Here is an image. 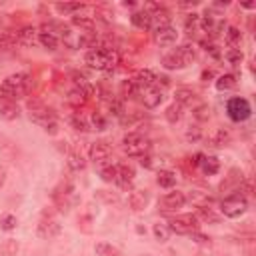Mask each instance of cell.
Instances as JSON below:
<instances>
[{
  "mask_svg": "<svg viewBox=\"0 0 256 256\" xmlns=\"http://www.w3.org/2000/svg\"><path fill=\"white\" fill-rule=\"evenodd\" d=\"M28 110H30V120L36 122L38 126H42L48 134H58V118L56 112L52 108H48L40 98H32L28 100Z\"/></svg>",
  "mask_w": 256,
  "mask_h": 256,
  "instance_id": "1",
  "label": "cell"
},
{
  "mask_svg": "<svg viewBox=\"0 0 256 256\" xmlns=\"http://www.w3.org/2000/svg\"><path fill=\"white\" fill-rule=\"evenodd\" d=\"M246 210H248V200H246L238 190H234L232 194H228V196L220 202V212H222L226 218H240Z\"/></svg>",
  "mask_w": 256,
  "mask_h": 256,
  "instance_id": "6",
  "label": "cell"
},
{
  "mask_svg": "<svg viewBox=\"0 0 256 256\" xmlns=\"http://www.w3.org/2000/svg\"><path fill=\"white\" fill-rule=\"evenodd\" d=\"M134 82H136L138 90H142V88L148 90V88L156 86V74L152 70H138L136 76H134Z\"/></svg>",
  "mask_w": 256,
  "mask_h": 256,
  "instance_id": "21",
  "label": "cell"
},
{
  "mask_svg": "<svg viewBox=\"0 0 256 256\" xmlns=\"http://www.w3.org/2000/svg\"><path fill=\"white\" fill-rule=\"evenodd\" d=\"M32 88V76L26 72H16L10 74L8 78H4V82L0 84V94L6 100H14V98H22L30 92Z\"/></svg>",
  "mask_w": 256,
  "mask_h": 256,
  "instance_id": "2",
  "label": "cell"
},
{
  "mask_svg": "<svg viewBox=\"0 0 256 256\" xmlns=\"http://www.w3.org/2000/svg\"><path fill=\"white\" fill-rule=\"evenodd\" d=\"M164 118H166L170 124L180 122V118H182V106H178L176 102H174V104H170V106L166 108V112H164Z\"/></svg>",
  "mask_w": 256,
  "mask_h": 256,
  "instance_id": "33",
  "label": "cell"
},
{
  "mask_svg": "<svg viewBox=\"0 0 256 256\" xmlns=\"http://www.w3.org/2000/svg\"><path fill=\"white\" fill-rule=\"evenodd\" d=\"M16 252H18V242L16 240L8 238L0 244V256H16Z\"/></svg>",
  "mask_w": 256,
  "mask_h": 256,
  "instance_id": "37",
  "label": "cell"
},
{
  "mask_svg": "<svg viewBox=\"0 0 256 256\" xmlns=\"http://www.w3.org/2000/svg\"><path fill=\"white\" fill-rule=\"evenodd\" d=\"M226 112H228L230 120H234V122H244V120L250 118V114H252L250 102H248L246 98H240V96H234V98L228 100Z\"/></svg>",
  "mask_w": 256,
  "mask_h": 256,
  "instance_id": "8",
  "label": "cell"
},
{
  "mask_svg": "<svg viewBox=\"0 0 256 256\" xmlns=\"http://www.w3.org/2000/svg\"><path fill=\"white\" fill-rule=\"evenodd\" d=\"M184 138H186L188 142H200V140H202V128L196 126V124H194V126L190 124V126L186 128V132H184Z\"/></svg>",
  "mask_w": 256,
  "mask_h": 256,
  "instance_id": "41",
  "label": "cell"
},
{
  "mask_svg": "<svg viewBox=\"0 0 256 256\" xmlns=\"http://www.w3.org/2000/svg\"><path fill=\"white\" fill-rule=\"evenodd\" d=\"M186 202H188V198H186L184 192H180V190H172V192H166V194L160 198V208H162L164 212H172V210L182 208Z\"/></svg>",
  "mask_w": 256,
  "mask_h": 256,
  "instance_id": "11",
  "label": "cell"
},
{
  "mask_svg": "<svg viewBox=\"0 0 256 256\" xmlns=\"http://www.w3.org/2000/svg\"><path fill=\"white\" fill-rule=\"evenodd\" d=\"M156 182H158V186H162V188H172V186L176 184V174H174L172 170H160V172L156 174Z\"/></svg>",
  "mask_w": 256,
  "mask_h": 256,
  "instance_id": "29",
  "label": "cell"
},
{
  "mask_svg": "<svg viewBox=\"0 0 256 256\" xmlns=\"http://www.w3.org/2000/svg\"><path fill=\"white\" fill-rule=\"evenodd\" d=\"M98 198H102L104 202H118V194L116 192H108V190H98L96 192Z\"/></svg>",
  "mask_w": 256,
  "mask_h": 256,
  "instance_id": "49",
  "label": "cell"
},
{
  "mask_svg": "<svg viewBox=\"0 0 256 256\" xmlns=\"http://www.w3.org/2000/svg\"><path fill=\"white\" fill-rule=\"evenodd\" d=\"M130 22H132V26H136L138 30H150V14H148L144 8L132 12Z\"/></svg>",
  "mask_w": 256,
  "mask_h": 256,
  "instance_id": "23",
  "label": "cell"
},
{
  "mask_svg": "<svg viewBox=\"0 0 256 256\" xmlns=\"http://www.w3.org/2000/svg\"><path fill=\"white\" fill-rule=\"evenodd\" d=\"M0 228H2L4 232L14 230V228H16V216H14V214H6V216L2 218V222H0Z\"/></svg>",
  "mask_w": 256,
  "mask_h": 256,
  "instance_id": "46",
  "label": "cell"
},
{
  "mask_svg": "<svg viewBox=\"0 0 256 256\" xmlns=\"http://www.w3.org/2000/svg\"><path fill=\"white\" fill-rule=\"evenodd\" d=\"M198 168L206 174V176H212L220 170V160L216 156H202V160L198 162Z\"/></svg>",
  "mask_w": 256,
  "mask_h": 256,
  "instance_id": "22",
  "label": "cell"
},
{
  "mask_svg": "<svg viewBox=\"0 0 256 256\" xmlns=\"http://www.w3.org/2000/svg\"><path fill=\"white\" fill-rule=\"evenodd\" d=\"M152 232H154V238H156L158 242H166V240L170 238V228H168V224H164V222L154 224Z\"/></svg>",
  "mask_w": 256,
  "mask_h": 256,
  "instance_id": "36",
  "label": "cell"
},
{
  "mask_svg": "<svg viewBox=\"0 0 256 256\" xmlns=\"http://www.w3.org/2000/svg\"><path fill=\"white\" fill-rule=\"evenodd\" d=\"M70 78H72V82H74V86L76 88H82V86H86L88 84V80H86V76L84 74H80V72H70Z\"/></svg>",
  "mask_w": 256,
  "mask_h": 256,
  "instance_id": "48",
  "label": "cell"
},
{
  "mask_svg": "<svg viewBox=\"0 0 256 256\" xmlns=\"http://www.w3.org/2000/svg\"><path fill=\"white\" fill-rule=\"evenodd\" d=\"M140 164H142V166H146V168H150V166H152V158H150V154L140 156Z\"/></svg>",
  "mask_w": 256,
  "mask_h": 256,
  "instance_id": "52",
  "label": "cell"
},
{
  "mask_svg": "<svg viewBox=\"0 0 256 256\" xmlns=\"http://www.w3.org/2000/svg\"><path fill=\"white\" fill-rule=\"evenodd\" d=\"M70 124L76 128V130H82V132H88L90 130V122L82 116V114H76V116H72L70 118Z\"/></svg>",
  "mask_w": 256,
  "mask_h": 256,
  "instance_id": "42",
  "label": "cell"
},
{
  "mask_svg": "<svg viewBox=\"0 0 256 256\" xmlns=\"http://www.w3.org/2000/svg\"><path fill=\"white\" fill-rule=\"evenodd\" d=\"M136 92H138V86H136L134 78H130V80H122V84H120V94H122L124 98H128V96H136Z\"/></svg>",
  "mask_w": 256,
  "mask_h": 256,
  "instance_id": "38",
  "label": "cell"
},
{
  "mask_svg": "<svg viewBox=\"0 0 256 256\" xmlns=\"http://www.w3.org/2000/svg\"><path fill=\"white\" fill-rule=\"evenodd\" d=\"M60 230H62L60 222L54 220L52 216H42L40 222H38V226H36V234H38L40 238H44V240L56 238V236L60 234Z\"/></svg>",
  "mask_w": 256,
  "mask_h": 256,
  "instance_id": "10",
  "label": "cell"
},
{
  "mask_svg": "<svg viewBox=\"0 0 256 256\" xmlns=\"http://www.w3.org/2000/svg\"><path fill=\"white\" fill-rule=\"evenodd\" d=\"M16 40L18 44H24V46H34L38 42V28L36 26H24L16 32Z\"/></svg>",
  "mask_w": 256,
  "mask_h": 256,
  "instance_id": "18",
  "label": "cell"
},
{
  "mask_svg": "<svg viewBox=\"0 0 256 256\" xmlns=\"http://www.w3.org/2000/svg\"><path fill=\"white\" fill-rule=\"evenodd\" d=\"M176 38H178V32H176V28H174L172 24L154 30V40H156V44H160V46H170V44L176 42Z\"/></svg>",
  "mask_w": 256,
  "mask_h": 256,
  "instance_id": "14",
  "label": "cell"
},
{
  "mask_svg": "<svg viewBox=\"0 0 256 256\" xmlns=\"http://www.w3.org/2000/svg\"><path fill=\"white\" fill-rule=\"evenodd\" d=\"M72 26L80 28L82 32H92L94 26H96V20L92 16H80V14H74L72 16Z\"/></svg>",
  "mask_w": 256,
  "mask_h": 256,
  "instance_id": "25",
  "label": "cell"
},
{
  "mask_svg": "<svg viewBox=\"0 0 256 256\" xmlns=\"http://www.w3.org/2000/svg\"><path fill=\"white\" fill-rule=\"evenodd\" d=\"M230 140H232V134H230L226 128H216V130L208 136V140H206V142H208V146H210V148H224Z\"/></svg>",
  "mask_w": 256,
  "mask_h": 256,
  "instance_id": "17",
  "label": "cell"
},
{
  "mask_svg": "<svg viewBox=\"0 0 256 256\" xmlns=\"http://www.w3.org/2000/svg\"><path fill=\"white\" fill-rule=\"evenodd\" d=\"M38 42L46 50H56L58 48V38H56L54 32H38Z\"/></svg>",
  "mask_w": 256,
  "mask_h": 256,
  "instance_id": "30",
  "label": "cell"
},
{
  "mask_svg": "<svg viewBox=\"0 0 256 256\" xmlns=\"http://www.w3.org/2000/svg\"><path fill=\"white\" fill-rule=\"evenodd\" d=\"M174 100H176L178 106H192L198 100V94L192 88H188V86H180L174 92Z\"/></svg>",
  "mask_w": 256,
  "mask_h": 256,
  "instance_id": "16",
  "label": "cell"
},
{
  "mask_svg": "<svg viewBox=\"0 0 256 256\" xmlns=\"http://www.w3.org/2000/svg\"><path fill=\"white\" fill-rule=\"evenodd\" d=\"M198 20H200V14H196V12H190V14H186V18H184L186 30H188V32H192V30L198 26Z\"/></svg>",
  "mask_w": 256,
  "mask_h": 256,
  "instance_id": "47",
  "label": "cell"
},
{
  "mask_svg": "<svg viewBox=\"0 0 256 256\" xmlns=\"http://www.w3.org/2000/svg\"><path fill=\"white\" fill-rule=\"evenodd\" d=\"M94 252H96L98 256H122V252H120L116 246L106 244V242H98V244L94 246Z\"/></svg>",
  "mask_w": 256,
  "mask_h": 256,
  "instance_id": "32",
  "label": "cell"
},
{
  "mask_svg": "<svg viewBox=\"0 0 256 256\" xmlns=\"http://www.w3.org/2000/svg\"><path fill=\"white\" fill-rule=\"evenodd\" d=\"M134 176H136V172H134V168L130 164H118L116 166V180L114 182L122 190H130L132 188V182H134Z\"/></svg>",
  "mask_w": 256,
  "mask_h": 256,
  "instance_id": "12",
  "label": "cell"
},
{
  "mask_svg": "<svg viewBox=\"0 0 256 256\" xmlns=\"http://www.w3.org/2000/svg\"><path fill=\"white\" fill-rule=\"evenodd\" d=\"M20 116V108L12 102V100H6L0 104V118L4 120H16Z\"/></svg>",
  "mask_w": 256,
  "mask_h": 256,
  "instance_id": "26",
  "label": "cell"
},
{
  "mask_svg": "<svg viewBox=\"0 0 256 256\" xmlns=\"http://www.w3.org/2000/svg\"><path fill=\"white\" fill-rule=\"evenodd\" d=\"M66 164H68V170H72V172H82V170L86 168V158H84L82 150H80V148L70 150Z\"/></svg>",
  "mask_w": 256,
  "mask_h": 256,
  "instance_id": "20",
  "label": "cell"
},
{
  "mask_svg": "<svg viewBox=\"0 0 256 256\" xmlns=\"http://www.w3.org/2000/svg\"><path fill=\"white\" fill-rule=\"evenodd\" d=\"M190 238H192L196 244H210V236H206V234H202V232H198V230H194V232L190 234Z\"/></svg>",
  "mask_w": 256,
  "mask_h": 256,
  "instance_id": "50",
  "label": "cell"
},
{
  "mask_svg": "<svg viewBox=\"0 0 256 256\" xmlns=\"http://www.w3.org/2000/svg\"><path fill=\"white\" fill-rule=\"evenodd\" d=\"M244 182V174H242V170L240 168H230V172H228V176L220 182V192H234V190H238L240 188V184Z\"/></svg>",
  "mask_w": 256,
  "mask_h": 256,
  "instance_id": "13",
  "label": "cell"
},
{
  "mask_svg": "<svg viewBox=\"0 0 256 256\" xmlns=\"http://www.w3.org/2000/svg\"><path fill=\"white\" fill-rule=\"evenodd\" d=\"M106 128V118L100 116L98 112H94L90 116V130H104Z\"/></svg>",
  "mask_w": 256,
  "mask_h": 256,
  "instance_id": "45",
  "label": "cell"
},
{
  "mask_svg": "<svg viewBox=\"0 0 256 256\" xmlns=\"http://www.w3.org/2000/svg\"><path fill=\"white\" fill-rule=\"evenodd\" d=\"M166 224L170 232H176V234H192L194 230L200 228V220L196 218V214H176Z\"/></svg>",
  "mask_w": 256,
  "mask_h": 256,
  "instance_id": "7",
  "label": "cell"
},
{
  "mask_svg": "<svg viewBox=\"0 0 256 256\" xmlns=\"http://www.w3.org/2000/svg\"><path fill=\"white\" fill-rule=\"evenodd\" d=\"M150 202V194L146 190H132L130 196H128V206L134 210V212H140L148 206Z\"/></svg>",
  "mask_w": 256,
  "mask_h": 256,
  "instance_id": "15",
  "label": "cell"
},
{
  "mask_svg": "<svg viewBox=\"0 0 256 256\" xmlns=\"http://www.w3.org/2000/svg\"><path fill=\"white\" fill-rule=\"evenodd\" d=\"M162 100H164V92H162V88H158V86H152V88H148V90L144 92V106H146L148 110L158 108V106L162 104Z\"/></svg>",
  "mask_w": 256,
  "mask_h": 256,
  "instance_id": "19",
  "label": "cell"
},
{
  "mask_svg": "<svg viewBox=\"0 0 256 256\" xmlns=\"http://www.w3.org/2000/svg\"><path fill=\"white\" fill-rule=\"evenodd\" d=\"M6 176H8V168L4 164H0V188L6 184Z\"/></svg>",
  "mask_w": 256,
  "mask_h": 256,
  "instance_id": "51",
  "label": "cell"
},
{
  "mask_svg": "<svg viewBox=\"0 0 256 256\" xmlns=\"http://www.w3.org/2000/svg\"><path fill=\"white\" fill-rule=\"evenodd\" d=\"M192 116H194L196 122H206V120L210 118V108H208V104H198V106L192 110Z\"/></svg>",
  "mask_w": 256,
  "mask_h": 256,
  "instance_id": "40",
  "label": "cell"
},
{
  "mask_svg": "<svg viewBox=\"0 0 256 256\" xmlns=\"http://www.w3.org/2000/svg\"><path fill=\"white\" fill-rule=\"evenodd\" d=\"M100 176L104 182H114L116 180V166H112V164L100 166Z\"/></svg>",
  "mask_w": 256,
  "mask_h": 256,
  "instance_id": "44",
  "label": "cell"
},
{
  "mask_svg": "<svg viewBox=\"0 0 256 256\" xmlns=\"http://www.w3.org/2000/svg\"><path fill=\"white\" fill-rule=\"evenodd\" d=\"M124 112H126L124 110V100L122 98H112L110 100V114L116 116V118H120Z\"/></svg>",
  "mask_w": 256,
  "mask_h": 256,
  "instance_id": "43",
  "label": "cell"
},
{
  "mask_svg": "<svg viewBox=\"0 0 256 256\" xmlns=\"http://www.w3.org/2000/svg\"><path fill=\"white\" fill-rule=\"evenodd\" d=\"M54 8H56L60 14H70V16H74L78 10L84 8V4H80V2H64V4H56Z\"/></svg>",
  "mask_w": 256,
  "mask_h": 256,
  "instance_id": "34",
  "label": "cell"
},
{
  "mask_svg": "<svg viewBox=\"0 0 256 256\" xmlns=\"http://www.w3.org/2000/svg\"><path fill=\"white\" fill-rule=\"evenodd\" d=\"M16 44H18V40H16V34H2L0 36V50L2 52H8V50H12V48H16Z\"/></svg>",
  "mask_w": 256,
  "mask_h": 256,
  "instance_id": "39",
  "label": "cell"
},
{
  "mask_svg": "<svg viewBox=\"0 0 256 256\" xmlns=\"http://www.w3.org/2000/svg\"><path fill=\"white\" fill-rule=\"evenodd\" d=\"M196 218L200 220V222H212V224H216L218 220H220V216L214 212V208H210V206H198L196 208Z\"/></svg>",
  "mask_w": 256,
  "mask_h": 256,
  "instance_id": "28",
  "label": "cell"
},
{
  "mask_svg": "<svg viewBox=\"0 0 256 256\" xmlns=\"http://www.w3.org/2000/svg\"><path fill=\"white\" fill-rule=\"evenodd\" d=\"M88 158L96 164V166H106L108 160L112 158V146L106 140H96L90 144L88 148Z\"/></svg>",
  "mask_w": 256,
  "mask_h": 256,
  "instance_id": "9",
  "label": "cell"
},
{
  "mask_svg": "<svg viewBox=\"0 0 256 256\" xmlns=\"http://www.w3.org/2000/svg\"><path fill=\"white\" fill-rule=\"evenodd\" d=\"M122 150H124L128 156L140 158V156L148 154V150H150V140H148L142 132L132 130V132H128V134L122 138Z\"/></svg>",
  "mask_w": 256,
  "mask_h": 256,
  "instance_id": "5",
  "label": "cell"
},
{
  "mask_svg": "<svg viewBox=\"0 0 256 256\" xmlns=\"http://www.w3.org/2000/svg\"><path fill=\"white\" fill-rule=\"evenodd\" d=\"M224 58L228 60V64H232V66H240L242 60H244V54H242L240 48H228V50L224 52Z\"/></svg>",
  "mask_w": 256,
  "mask_h": 256,
  "instance_id": "35",
  "label": "cell"
},
{
  "mask_svg": "<svg viewBox=\"0 0 256 256\" xmlns=\"http://www.w3.org/2000/svg\"><path fill=\"white\" fill-rule=\"evenodd\" d=\"M66 100H68V104H72L74 108H80V106H84V104H86L88 96H86V92H84L82 88H76V86H74V88L68 92Z\"/></svg>",
  "mask_w": 256,
  "mask_h": 256,
  "instance_id": "27",
  "label": "cell"
},
{
  "mask_svg": "<svg viewBox=\"0 0 256 256\" xmlns=\"http://www.w3.org/2000/svg\"><path fill=\"white\" fill-rule=\"evenodd\" d=\"M236 82H238L236 76L228 72V74H220V76L214 80V86H216L218 92H226V90H232V88L236 86Z\"/></svg>",
  "mask_w": 256,
  "mask_h": 256,
  "instance_id": "24",
  "label": "cell"
},
{
  "mask_svg": "<svg viewBox=\"0 0 256 256\" xmlns=\"http://www.w3.org/2000/svg\"><path fill=\"white\" fill-rule=\"evenodd\" d=\"M224 38H226V42H228L232 48H236V46L242 42V32H240V28H236V26H228L226 32H224Z\"/></svg>",
  "mask_w": 256,
  "mask_h": 256,
  "instance_id": "31",
  "label": "cell"
},
{
  "mask_svg": "<svg viewBox=\"0 0 256 256\" xmlns=\"http://www.w3.org/2000/svg\"><path fill=\"white\" fill-rule=\"evenodd\" d=\"M210 78H214V72H212V70H204V72H202V80L208 82Z\"/></svg>",
  "mask_w": 256,
  "mask_h": 256,
  "instance_id": "53",
  "label": "cell"
},
{
  "mask_svg": "<svg viewBox=\"0 0 256 256\" xmlns=\"http://www.w3.org/2000/svg\"><path fill=\"white\" fill-rule=\"evenodd\" d=\"M244 8H248V10H252V8H256V4L254 2H250V4H242Z\"/></svg>",
  "mask_w": 256,
  "mask_h": 256,
  "instance_id": "54",
  "label": "cell"
},
{
  "mask_svg": "<svg viewBox=\"0 0 256 256\" xmlns=\"http://www.w3.org/2000/svg\"><path fill=\"white\" fill-rule=\"evenodd\" d=\"M84 60L90 68L106 72V70H112L118 64V52L112 50V48H106V46H98V48H90L86 52Z\"/></svg>",
  "mask_w": 256,
  "mask_h": 256,
  "instance_id": "4",
  "label": "cell"
},
{
  "mask_svg": "<svg viewBox=\"0 0 256 256\" xmlns=\"http://www.w3.org/2000/svg\"><path fill=\"white\" fill-rule=\"evenodd\" d=\"M194 60H196L194 46L182 44V46H176L172 52H168V54L162 56V66L166 70H182V68L190 66Z\"/></svg>",
  "mask_w": 256,
  "mask_h": 256,
  "instance_id": "3",
  "label": "cell"
}]
</instances>
